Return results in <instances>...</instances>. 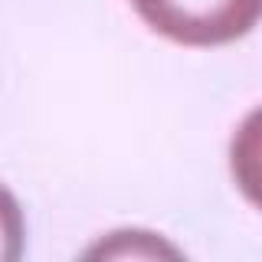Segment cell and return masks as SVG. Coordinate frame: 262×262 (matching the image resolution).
<instances>
[{
	"label": "cell",
	"instance_id": "obj_2",
	"mask_svg": "<svg viewBox=\"0 0 262 262\" xmlns=\"http://www.w3.org/2000/svg\"><path fill=\"white\" fill-rule=\"evenodd\" d=\"M229 170L252 207L262 210V105L252 108L229 141Z\"/></svg>",
	"mask_w": 262,
	"mask_h": 262
},
{
	"label": "cell",
	"instance_id": "obj_3",
	"mask_svg": "<svg viewBox=\"0 0 262 262\" xmlns=\"http://www.w3.org/2000/svg\"><path fill=\"white\" fill-rule=\"evenodd\" d=\"M23 256V213L13 193L0 184V262H16Z\"/></svg>",
	"mask_w": 262,
	"mask_h": 262
},
{
	"label": "cell",
	"instance_id": "obj_1",
	"mask_svg": "<svg viewBox=\"0 0 262 262\" xmlns=\"http://www.w3.org/2000/svg\"><path fill=\"white\" fill-rule=\"evenodd\" d=\"M154 33L180 46L236 43L262 20V0H131Z\"/></svg>",
	"mask_w": 262,
	"mask_h": 262
}]
</instances>
